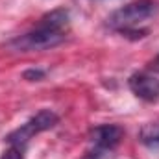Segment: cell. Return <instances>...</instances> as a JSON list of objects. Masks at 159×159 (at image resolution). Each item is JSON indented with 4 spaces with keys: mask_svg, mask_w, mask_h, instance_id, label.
Returning a JSON list of instances; mask_svg holds the SVG:
<instances>
[{
    "mask_svg": "<svg viewBox=\"0 0 159 159\" xmlns=\"http://www.w3.org/2000/svg\"><path fill=\"white\" fill-rule=\"evenodd\" d=\"M69 20H70V15L67 9L63 7L52 9L50 13L41 17L39 24L34 30L15 37L7 46L15 52H43V50L54 48L61 44L67 37Z\"/></svg>",
    "mask_w": 159,
    "mask_h": 159,
    "instance_id": "cell-1",
    "label": "cell"
},
{
    "mask_svg": "<svg viewBox=\"0 0 159 159\" xmlns=\"http://www.w3.org/2000/svg\"><path fill=\"white\" fill-rule=\"evenodd\" d=\"M157 11V4L152 0H139V2H131L124 7H120L117 11H113L107 17V26L115 32H119L126 37H133V39H141L148 34V30H141L139 26L148 20L150 17H154Z\"/></svg>",
    "mask_w": 159,
    "mask_h": 159,
    "instance_id": "cell-2",
    "label": "cell"
},
{
    "mask_svg": "<svg viewBox=\"0 0 159 159\" xmlns=\"http://www.w3.org/2000/svg\"><path fill=\"white\" fill-rule=\"evenodd\" d=\"M59 122V117L52 111V109H41L39 113H35L32 119H28L22 126H19L17 129H13L7 137L6 143L7 144H19V146H28V143L46 129H52L56 124Z\"/></svg>",
    "mask_w": 159,
    "mask_h": 159,
    "instance_id": "cell-3",
    "label": "cell"
},
{
    "mask_svg": "<svg viewBox=\"0 0 159 159\" xmlns=\"http://www.w3.org/2000/svg\"><path fill=\"white\" fill-rule=\"evenodd\" d=\"M124 137V129L117 124H100L96 128L91 129L89 133V141L93 148H100L111 154V150L117 148L120 141Z\"/></svg>",
    "mask_w": 159,
    "mask_h": 159,
    "instance_id": "cell-4",
    "label": "cell"
},
{
    "mask_svg": "<svg viewBox=\"0 0 159 159\" xmlns=\"http://www.w3.org/2000/svg\"><path fill=\"white\" fill-rule=\"evenodd\" d=\"M128 87L137 98H141L144 102L159 100V80L152 74H148V72L131 74L128 80Z\"/></svg>",
    "mask_w": 159,
    "mask_h": 159,
    "instance_id": "cell-5",
    "label": "cell"
},
{
    "mask_svg": "<svg viewBox=\"0 0 159 159\" xmlns=\"http://www.w3.org/2000/svg\"><path fill=\"white\" fill-rule=\"evenodd\" d=\"M141 141L150 148H159V126H146L141 131Z\"/></svg>",
    "mask_w": 159,
    "mask_h": 159,
    "instance_id": "cell-6",
    "label": "cell"
},
{
    "mask_svg": "<svg viewBox=\"0 0 159 159\" xmlns=\"http://www.w3.org/2000/svg\"><path fill=\"white\" fill-rule=\"evenodd\" d=\"M24 152H26V148H24V146L9 144V146L2 152L0 159H24Z\"/></svg>",
    "mask_w": 159,
    "mask_h": 159,
    "instance_id": "cell-7",
    "label": "cell"
},
{
    "mask_svg": "<svg viewBox=\"0 0 159 159\" xmlns=\"http://www.w3.org/2000/svg\"><path fill=\"white\" fill-rule=\"evenodd\" d=\"M44 70H41V69H30V70H26L24 74H22V78L28 80V81H39V80L44 78Z\"/></svg>",
    "mask_w": 159,
    "mask_h": 159,
    "instance_id": "cell-8",
    "label": "cell"
},
{
    "mask_svg": "<svg viewBox=\"0 0 159 159\" xmlns=\"http://www.w3.org/2000/svg\"><path fill=\"white\" fill-rule=\"evenodd\" d=\"M109 156V152H106V150H100V148H91L85 156L81 159H106Z\"/></svg>",
    "mask_w": 159,
    "mask_h": 159,
    "instance_id": "cell-9",
    "label": "cell"
},
{
    "mask_svg": "<svg viewBox=\"0 0 159 159\" xmlns=\"http://www.w3.org/2000/svg\"><path fill=\"white\" fill-rule=\"evenodd\" d=\"M148 69L154 70V72H159V56H156V57L148 63Z\"/></svg>",
    "mask_w": 159,
    "mask_h": 159,
    "instance_id": "cell-10",
    "label": "cell"
}]
</instances>
